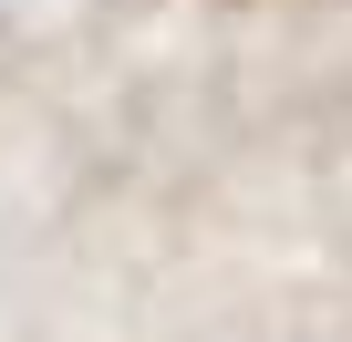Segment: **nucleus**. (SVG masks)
<instances>
[{
	"label": "nucleus",
	"instance_id": "nucleus-1",
	"mask_svg": "<svg viewBox=\"0 0 352 342\" xmlns=\"http://www.w3.org/2000/svg\"><path fill=\"white\" fill-rule=\"evenodd\" d=\"M0 32H11V0H0Z\"/></svg>",
	"mask_w": 352,
	"mask_h": 342
}]
</instances>
